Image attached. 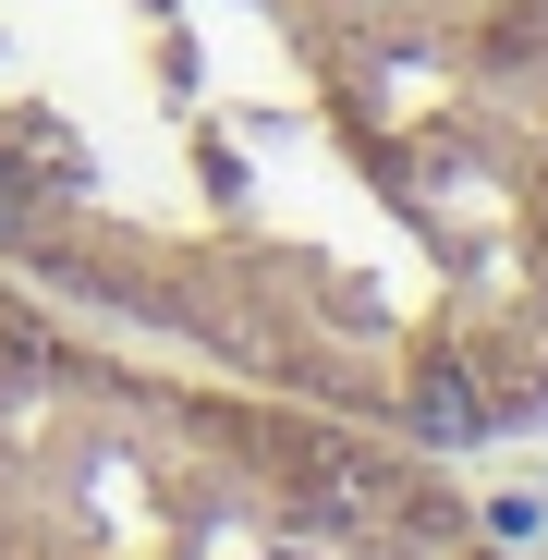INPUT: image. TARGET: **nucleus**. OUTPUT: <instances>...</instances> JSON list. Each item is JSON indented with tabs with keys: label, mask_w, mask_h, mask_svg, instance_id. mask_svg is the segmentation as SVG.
<instances>
[{
	"label": "nucleus",
	"mask_w": 548,
	"mask_h": 560,
	"mask_svg": "<svg viewBox=\"0 0 548 560\" xmlns=\"http://www.w3.org/2000/svg\"><path fill=\"white\" fill-rule=\"evenodd\" d=\"M403 415H415V439H427V451H464V439L488 427V402H476V378H464V365H427Z\"/></svg>",
	"instance_id": "nucleus-1"
},
{
	"label": "nucleus",
	"mask_w": 548,
	"mask_h": 560,
	"mask_svg": "<svg viewBox=\"0 0 548 560\" xmlns=\"http://www.w3.org/2000/svg\"><path fill=\"white\" fill-rule=\"evenodd\" d=\"M0 232H25V171L0 159Z\"/></svg>",
	"instance_id": "nucleus-2"
}]
</instances>
